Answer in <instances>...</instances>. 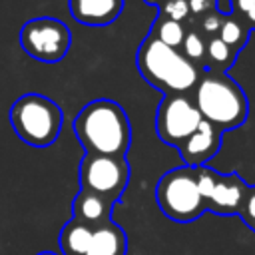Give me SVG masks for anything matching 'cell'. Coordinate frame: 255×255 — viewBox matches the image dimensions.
Returning <instances> with one entry per match:
<instances>
[{
    "instance_id": "1",
    "label": "cell",
    "mask_w": 255,
    "mask_h": 255,
    "mask_svg": "<svg viewBox=\"0 0 255 255\" xmlns=\"http://www.w3.org/2000/svg\"><path fill=\"white\" fill-rule=\"evenodd\" d=\"M74 133L92 155L126 157L131 143V124L124 106L108 98L94 100L78 112Z\"/></svg>"
},
{
    "instance_id": "2",
    "label": "cell",
    "mask_w": 255,
    "mask_h": 255,
    "mask_svg": "<svg viewBox=\"0 0 255 255\" xmlns=\"http://www.w3.org/2000/svg\"><path fill=\"white\" fill-rule=\"evenodd\" d=\"M191 100L201 120L223 133L241 128L249 116V100L243 88L223 72H201Z\"/></svg>"
},
{
    "instance_id": "3",
    "label": "cell",
    "mask_w": 255,
    "mask_h": 255,
    "mask_svg": "<svg viewBox=\"0 0 255 255\" xmlns=\"http://www.w3.org/2000/svg\"><path fill=\"white\" fill-rule=\"evenodd\" d=\"M135 66L141 78L163 96L191 94L201 76V70H197L179 50L161 44L149 34L137 48Z\"/></svg>"
},
{
    "instance_id": "4",
    "label": "cell",
    "mask_w": 255,
    "mask_h": 255,
    "mask_svg": "<svg viewBox=\"0 0 255 255\" xmlns=\"http://www.w3.org/2000/svg\"><path fill=\"white\" fill-rule=\"evenodd\" d=\"M64 124L62 108L42 94H24L10 108V126L14 133L32 147L52 145Z\"/></svg>"
},
{
    "instance_id": "5",
    "label": "cell",
    "mask_w": 255,
    "mask_h": 255,
    "mask_svg": "<svg viewBox=\"0 0 255 255\" xmlns=\"http://www.w3.org/2000/svg\"><path fill=\"white\" fill-rule=\"evenodd\" d=\"M155 201L161 213L175 223H191L205 213L199 191L197 167L179 165L165 171L155 185Z\"/></svg>"
},
{
    "instance_id": "6",
    "label": "cell",
    "mask_w": 255,
    "mask_h": 255,
    "mask_svg": "<svg viewBox=\"0 0 255 255\" xmlns=\"http://www.w3.org/2000/svg\"><path fill=\"white\" fill-rule=\"evenodd\" d=\"M20 48L34 60L56 64L66 58L72 46L70 28L52 16H40L28 20L18 34Z\"/></svg>"
},
{
    "instance_id": "7",
    "label": "cell",
    "mask_w": 255,
    "mask_h": 255,
    "mask_svg": "<svg viewBox=\"0 0 255 255\" xmlns=\"http://www.w3.org/2000/svg\"><path fill=\"white\" fill-rule=\"evenodd\" d=\"M80 189L98 193L118 203L129 183V163L126 157L84 153L80 161Z\"/></svg>"
},
{
    "instance_id": "8",
    "label": "cell",
    "mask_w": 255,
    "mask_h": 255,
    "mask_svg": "<svg viewBox=\"0 0 255 255\" xmlns=\"http://www.w3.org/2000/svg\"><path fill=\"white\" fill-rule=\"evenodd\" d=\"M201 116L191 100V94L163 96L155 112L157 137L171 147H179L201 124Z\"/></svg>"
},
{
    "instance_id": "9",
    "label": "cell",
    "mask_w": 255,
    "mask_h": 255,
    "mask_svg": "<svg viewBox=\"0 0 255 255\" xmlns=\"http://www.w3.org/2000/svg\"><path fill=\"white\" fill-rule=\"evenodd\" d=\"M197 179L205 211H211L219 217H231L239 213L245 191L249 187L239 173H221L201 165L197 167Z\"/></svg>"
},
{
    "instance_id": "10",
    "label": "cell",
    "mask_w": 255,
    "mask_h": 255,
    "mask_svg": "<svg viewBox=\"0 0 255 255\" xmlns=\"http://www.w3.org/2000/svg\"><path fill=\"white\" fill-rule=\"evenodd\" d=\"M221 141H223V131H219L207 122H201L197 129L177 147V153L183 159V165L201 167L219 153Z\"/></svg>"
},
{
    "instance_id": "11",
    "label": "cell",
    "mask_w": 255,
    "mask_h": 255,
    "mask_svg": "<svg viewBox=\"0 0 255 255\" xmlns=\"http://www.w3.org/2000/svg\"><path fill=\"white\" fill-rule=\"evenodd\" d=\"M68 8L84 26H108L124 12V0H68Z\"/></svg>"
},
{
    "instance_id": "12",
    "label": "cell",
    "mask_w": 255,
    "mask_h": 255,
    "mask_svg": "<svg viewBox=\"0 0 255 255\" xmlns=\"http://www.w3.org/2000/svg\"><path fill=\"white\" fill-rule=\"evenodd\" d=\"M114 205L116 203L108 201L106 197H102L98 193L80 189L76 193V197L72 199V219L96 229V227H102V225L114 221L112 219Z\"/></svg>"
},
{
    "instance_id": "13",
    "label": "cell",
    "mask_w": 255,
    "mask_h": 255,
    "mask_svg": "<svg viewBox=\"0 0 255 255\" xmlns=\"http://www.w3.org/2000/svg\"><path fill=\"white\" fill-rule=\"evenodd\" d=\"M84 255H128V235L124 227L110 221L92 229V237Z\"/></svg>"
},
{
    "instance_id": "14",
    "label": "cell",
    "mask_w": 255,
    "mask_h": 255,
    "mask_svg": "<svg viewBox=\"0 0 255 255\" xmlns=\"http://www.w3.org/2000/svg\"><path fill=\"white\" fill-rule=\"evenodd\" d=\"M90 237H92V227L76 219H68L58 237L62 255H84L88 249Z\"/></svg>"
},
{
    "instance_id": "15",
    "label": "cell",
    "mask_w": 255,
    "mask_h": 255,
    "mask_svg": "<svg viewBox=\"0 0 255 255\" xmlns=\"http://www.w3.org/2000/svg\"><path fill=\"white\" fill-rule=\"evenodd\" d=\"M237 52H233L219 36H213L207 40V52H205V70L207 72H227L235 60H237ZM203 70V72H205Z\"/></svg>"
},
{
    "instance_id": "16",
    "label": "cell",
    "mask_w": 255,
    "mask_h": 255,
    "mask_svg": "<svg viewBox=\"0 0 255 255\" xmlns=\"http://www.w3.org/2000/svg\"><path fill=\"white\" fill-rule=\"evenodd\" d=\"M185 34H187V30L181 22L169 20V18H163V16H155V20L151 22V28H149V36H153L161 44H165L169 48H175V50L181 48Z\"/></svg>"
},
{
    "instance_id": "17",
    "label": "cell",
    "mask_w": 255,
    "mask_h": 255,
    "mask_svg": "<svg viewBox=\"0 0 255 255\" xmlns=\"http://www.w3.org/2000/svg\"><path fill=\"white\" fill-rule=\"evenodd\" d=\"M217 36L237 54H241V50L245 48V44L249 42V36H251V30L233 14H225L223 22H221V28L217 32Z\"/></svg>"
},
{
    "instance_id": "18",
    "label": "cell",
    "mask_w": 255,
    "mask_h": 255,
    "mask_svg": "<svg viewBox=\"0 0 255 255\" xmlns=\"http://www.w3.org/2000/svg\"><path fill=\"white\" fill-rule=\"evenodd\" d=\"M179 52L197 68V70H205V52H207V38L203 34H199L197 30H189L183 38V44L179 48Z\"/></svg>"
},
{
    "instance_id": "19",
    "label": "cell",
    "mask_w": 255,
    "mask_h": 255,
    "mask_svg": "<svg viewBox=\"0 0 255 255\" xmlns=\"http://www.w3.org/2000/svg\"><path fill=\"white\" fill-rule=\"evenodd\" d=\"M149 6L157 8V16L169 18V20H177L183 26L187 24L189 18V10H187V0H143Z\"/></svg>"
},
{
    "instance_id": "20",
    "label": "cell",
    "mask_w": 255,
    "mask_h": 255,
    "mask_svg": "<svg viewBox=\"0 0 255 255\" xmlns=\"http://www.w3.org/2000/svg\"><path fill=\"white\" fill-rule=\"evenodd\" d=\"M187 10H189V18L185 24V30H195L197 24L211 12L219 10L217 0H187Z\"/></svg>"
},
{
    "instance_id": "21",
    "label": "cell",
    "mask_w": 255,
    "mask_h": 255,
    "mask_svg": "<svg viewBox=\"0 0 255 255\" xmlns=\"http://www.w3.org/2000/svg\"><path fill=\"white\" fill-rule=\"evenodd\" d=\"M231 12L253 32L255 30V0H229Z\"/></svg>"
},
{
    "instance_id": "22",
    "label": "cell",
    "mask_w": 255,
    "mask_h": 255,
    "mask_svg": "<svg viewBox=\"0 0 255 255\" xmlns=\"http://www.w3.org/2000/svg\"><path fill=\"white\" fill-rule=\"evenodd\" d=\"M241 221L255 233V185H249L247 191H245V197H243V203L239 207V213Z\"/></svg>"
},
{
    "instance_id": "23",
    "label": "cell",
    "mask_w": 255,
    "mask_h": 255,
    "mask_svg": "<svg viewBox=\"0 0 255 255\" xmlns=\"http://www.w3.org/2000/svg\"><path fill=\"white\" fill-rule=\"evenodd\" d=\"M36 255H58V253H54V251H40V253H36Z\"/></svg>"
}]
</instances>
